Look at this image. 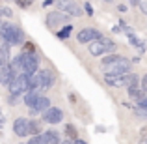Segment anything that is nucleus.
I'll use <instances>...</instances> for the list:
<instances>
[{"instance_id":"obj_1","label":"nucleus","mask_w":147,"mask_h":144,"mask_svg":"<svg viewBox=\"0 0 147 144\" xmlns=\"http://www.w3.org/2000/svg\"><path fill=\"white\" fill-rule=\"evenodd\" d=\"M0 38H2L6 43H9L11 47L15 45H22L26 41V34L21 26L13 25V23H0Z\"/></svg>"},{"instance_id":"obj_2","label":"nucleus","mask_w":147,"mask_h":144,"mask_svg":"<svg viewBox=\"0 0 147 144\" xmlns=\"http://www.w3.org/2000/svg\"><path fill=\"white\" fill-rule=\"evenodd\" d=\"M115 49H117V45L114 43V40L104 38V36L95 40V41H91V43H88V53L91 56H104V54L115 53Z\"/></svg>"},{"instance_id":"obj_3","label":"nucleus","mask_w":147,"mask_h":144,"mask_svg":"<svg viewBox=\"0 0 147 144\" xmlns=\"http://www.w3.org/2000/svg\"><path fill=\"white\" fill-rule=\"evenodd\" d=\"M7 90H9V96H24L26 92L30 90V75L28 73H17L13 79L7 84Z\"/></svg>"},{"instance_id":"obj_4","label":"nucleus","mask_w":147,"mask_h":144,"mask_svg":"<svg viewBox=\"0 0 147 144\" xmlns=\"http://www.w3.org/2000/svg\"><path fill=\"white\" fill-rule=\"evenodd\" d=\"M21 54V73H28V75H32V73H36L37 69H39V54L37 53H19Z\"/></svg>"},{"instance_id":"obj_5","label":"nucleus","mask_w":147,"mask_h":144,"mask_svg":"<svg viewBox=\"0 0 147 144\" xmlns=\"http://www.w3.org/2000/svg\"><path fill=\"white\" fill-rule=\"evenodd\" d=\"M69 21H71V15L63 13V11H60V10L49 11L47 17H45V25H47V28H50V30L61 28L63 25H69Z\"/></svg>"},{"instance_id":"obj_6","label":"nucleus","mask_w":147,"mask_h":144,"mask_svg":"<svg viewBox=\"0 0 147 144\" xmlns=\"http://www.w3.org/2000/svg\"><path fill=\"white\" fill-rule=\"evenodd\" d=\"M54 4L58 6L60 11L71 15V17H82L84 15V8L75 0H54Z\"/></svg>"},{"instance_id":"obj_7","label":"nucleus","mask_w":147,"mask_h":144,"mask_svg":"<svg viewBox=\"0 0 147 144\" xmlns=\"http://www.w3.org/2000/svg\"><path fill=\"white\" fill-rule=\"evenodd\" d=\"M99 38H102V32H100L99 28H93V26H86V28H82L76 34V41L82 43V45H88V43H91V41L99 40Z\"/></svg>"},{"instance_id":"obj_8","label":"nucleus","mask_w":147,"mask_h":144,"mask_svg":"<svg viewBox=\"0 0 147 144\" xmlns=\"http://www.w3.org/2000/svg\"><path fill=\"white\" fill-rule=\"evenodd\" d=\"M37 79H39V88L41 92L45 90H50V88L54 86V83H56V75H54L50 69H37Z\"/></svg>"},{"instance_id":"obj_9","label":"nucleus","mask_w":147,"mask_h":144,"mask_svg":"<svg viewBox=\"0 0 147 144\" xmlns=\"http://www.w3.org/2000/svg\"><path fill=\"white\" fill-rule=\"evenodd\" d=\"M41 116H43V122L45 124L56 126V124H61V120H63V111H61L60 107H52V105H50V107Z\"/></svg>"},{"instance_id":"obj_10","label":"nucleus","mask_w":147,"mask_h":144,"mask_svg":"<svg viewBox=\"0 0 147 144\" xmlns=\"http://www.w3.org/2000/svg\"><path fill=\"white\" fill-rule=\"evenodd\" d=\"M130 60L129 58H123V60L115 62L112 66H106L104 68V73H110V75H125V73H130Z\"/></svg>"},{"instance_id":"obj_11","label":"nucleus","mask_w":147,"mask_h":144,"mask_svg":"<svg viewBox=\"0 0 147 144\" xmlns=\"http://www.w3.org/2000/svg\"><path fill=\"white\" fill-rule=\"evenodd\" d=\"M13 133L17 137H28L30 135V118H24V116H19L13 122Z\"/></svg>"},{"instance_id":"obj_12","label":"nucleus","mask_w":147,"mask_h":144,"mask_svg":"<svg viewBox=\"0 0 147 144\" xmlns=\"http://www.w3.org/2000/svg\"><path fill=\"white\" fill-rule=\"evenodd\" d=\"M49 107H50V97L39 96V97H37V101L28 109V111H30V114H32V116H37V114H43Z\"/></svg>"},{"instance_id":"obj_13","label":"nucleus","mask_w":147,"mask_h":144,"mask_svg":"<svg viewBox=\"0 0 147 144\" xmlns=\"http://www.w3.org/2000/svg\"><path fill=\"white\" fill-rule=\"evenodd\" d=\"M15 75H17V73L11 69L9 64H2V66H0V84H2V86H7L9 81L13 79Z\"/></svg>"},{"instance_id":"obj_14","label":"nucleus","mask_w":147,"mask_h":144,"mask_svg":"<svg viewBox=\"0 0 147 144\" xmlns=\"http://www.w3.org/2000/svg\"><path fill=\"white\" fill-rule=\"evenodd\" d=\"M9 60H11V45L6 43L0 38V62L2 64H9Z\"/></svg>"},{"instance_id":"obj_15","label":"nucleus","mask_w":147,"mask_h":144,"mask_svg":"<svg viewBox=\"0 0 147 144\" xmlns=\"http://www.w3.org/2000/svg\"><path fill=\"white\" fill-rule=\"evenodd\" d=\"M39 96H41V90H28L24 96H22V103H24L26 107L30 109V107H32V105L37 101V97H39Z\"/></svg>"},{"instance_id":"obj_16","label":"nucleus","mask_w":147,"mask_h":144,"mask_svg":"<svg viewBox=\"0 0 147 144\" xmlns=\"http://www.w3.org/2000/svg\"><path fill=\"white\" fill-rule=\"evenodd\" d=\"M123 58L125 56H121V54H117V53H110V54H104L102 56L100 64H102V68H106V66H112V64H115V62L123 60Z\"/></svg>"},{"instance_id":"obj_17","label":"nucleus","mask_w":147,"mask_h":144,"mask_svg":"<svg viewBox=\"0 0 147 144\" xmlns=\"http://www.w3.org/2000/svg\"><path fill=\"white\" fill-rule=\"evenodd\" d=\"M71 34H73V25H71V23H69V25H63L61 28L56 30V38H58V40H69Z\"/></svg>"},{"instance_id":"obj_18","label":"nucleus","mask_w":147,"mask_h":144,"mask_svg":"<svg viewBox=\"0 0 147 144\" xmlns=\"http://www.w3.org/2000/svg\"><path fill=\"white\" fill-rule=\"evenodd\" d=\"M43 137L47 139V144H60V142H61L60 133H58V131H54V129L43 131Z\"/></svg>"},{"instance_id":"obj_19","label":"nucleus","mask_w":147,"mask_h":144,"mask_svg":"<svg viewBox=\"0 0 147 144\" xmlns=\"http://www.w3.org/2000/svg\"><path fill=\"white\" fill-rule=\"evenodd\" d=\"M43 133V122L37 118L30 120V135H41Z\"/></svg>"},{"instance_id":"obj_20","label":"nucleus","mask_w":147,"mask_h":144,"mask_svg":"<svg viewBox=\"0 0 147 144\" xmlns=\"http://www.w3.org/2000/svg\"><path fill=\"white\" fill-rule=\"evenodd\" d=\"M127 90H129V97H130V99H134V101H138L142 96H144V90H142L140 86H129Z\"/></svg>"},{"instance_id":"obj_21","label":"nucleus","mask_w":147,"mask_h":144,"mask_svg":"<svg viewBox=\"0 0 147 144\" xmlns=\"http://www.w3.org/2000/svg\"><path fill=\"white\" fill-rule=\"evenodd\" d=\"M65 137L71 139V141H76L78 139V133H76V127L73 124H65Z\"/></svg>"},{"instance_id":"obj_22","label":"nucleus","mask_w":147,"mask_h":144,"mask_svg":"<svg viewBox=\"0 0 147 144\" xmlns=\"http://www.w3.org/2000/svg\"><path fill=\"white\" fill-rule=\"evenodd\" d=\"M21 47H22L21 49L22 53H37V47H36V43H34V41H24Z\"/></svg>"},{"instance_id":"obj_23","label":"nucleus","mask_w":147,"mask_h":144,"mask_svg":"<svg viewBox=\"0 0 147 144\" xmlns=\"http://www.w3.org/2000/svg\"><path fill=\"white\" fill-rule=\"evenodd\" d=\"M26 144H47V139L43 137V133L41 135H32V139H30Z\"/></svg>"},{"instance_id":"obj_24","label":"nucleus","mask_w":147,"mask_h":144,"mask_svg":"<svg viewBox=\"0 0 147 144\" xmlns=\"http://www.w3.org/2000/svg\"><path fill=\"white\" fill-rule=\"evenodd\" d=\"M15 4H17L21 10H28V8L34 4V0H15Z\"/></svg>"},{"instance_id":"obj_25","label":"nucleus","mask_w":147,"mask_h":144,"mask_svg":"<svg viewBox=\"0 0 147 144\" xmlns=\"http://www.w3.org/2000/svg\"><path fill=\"white\" fill-rule=\"evenodd\" d=\"M0 13H2V17H6V19H11V17H13V10H11V8H7V6H2V8H0Z\"/></svg>"},{"instance_id":"obj_26","label":"nucleus","mask_w":147,"mask_h":144,"mask_svg":"<svg viewBox=\"0 0 147 144\" xmlns=\"http://www.w3.org/2000/svg\"><path fill=\"white\" fill-rule=\"evenodd\" d=\"M134 114H136L138 118H147V109L145 107H136L134 109Z\"/></svg>"},{"instance_id":"obj_27","label":"nucleus","mask_w":147,"mask_h":144,"mask_svg":"<svg viewBox=\"0 0 147 144\" xmlns=\"http://www.w3.org/2000/svg\"><path fill=\"white\" fill-rule=\"evenodd\" d=\"M138 8L144 15H147V0H138Z\"/></svg>"},{"instance_id":"obj_28","label":"nucleus","mask_w":147,"mask_h":144,"mask_svg":"<svg viewBox=\"0 0 147 144\" xmlns=\"http://www.w3.org/2000/svg\"><path fill=\"white\" fill-rule=\"evenodd\" d=\"M84 13H86V15H90V17L93 15V6H91L90 2H86V4H84Z\"/></svg>"},{"instance_id":"obj_29","label":"nucleus","mask_w":147,"mask_h":144,"mask_svg":"<svg viewBox=\"0 0 147 144\" xmlns=\"http://www.w3.org/2000/svg\"><path fill=\"white\" fill-rule=\"evenodd\" d=\"M140 88L144 92H147V73H145L144 77H140Z\"/></svg>"},{"instance_id":"obj_30","label":"nucleus","mask_w":147,"mask_h":144,"mask_svg":"<svg viewBox=\"0 0 147 144\" xmlns=\"http://www.w3.org/2000/svg\"><path fill=\"white\" fill-rule=\"evenodd\" d=\"M43 8H49V6H54V0H43V4H41Z\"/></svg>"},{"instance_id":"obj_31","label":"nucleus","mask_w":147,"mask_h":144,"mask_svg":"<svg viewBox=\"0 0 147 144\" xmlns=\"http://www.w3.org/2000/svg\"><path fill=\"white\" fill-rule=\"evenodd\" d=\"M117 10L121 11V13H125V11H127V6H125V4H119V6H117Z\"/></svg>"},{"instance_id":"obj_32","label":"nucleus","mask_w":147,"mask_h":144,"mask_svg":"<svg viewBox=\"0 0 147 144\" xmlns=\"http://www.w3.org/2000/svg\"><path fill=\"white\" fill-rule=\"evenodd\" d=\"M60 144H75V141H71V139H65V141H61Z\"/></svg>"},{"instance_id":"obj_33","label":"nucleus","mask_w":147,"mask_h":144,"mask_svg":"<svg viewBox=\"0 0 147 144\" xmlns=\"http://www.w3.org/2000/svg\"><path fill=\"white\" fill-rule=\"evenodd\" d=\"M112 32H114V34H119V32H121V26H114V28H112Z\"/></svg>"},{"instance_id":"obj_34","label":"nucleus","mask_w":147,"mask_h":144,"mask_svg":"<svg viewBox=\"0 0 147 144\" xmlns=\"http://www.w3.org/2000/svg\"><path fill=\"white\" fill-rule=\"evenodd\" d=\"M130 2V6H138V0H129Z\"/></svg>"},{"instance_id":"obj_35","label":"nucleus","mask_w":147,"mask_h":144,"mask_svg":"<svg viewBox=\"0 0 147 144\" xmlns=\"http://www.w3.org/2000/svg\"><path fill=\"white\" fill-rule=\"evenodd\" d=\"M0 127H4V116H0Z\"/></svg>"},{"instance_id":"obj_36","label":"nucleus","mask_w":147,"mask_h":144,"mask_svg":"<svg viewBox=\"0 0 147 144\" xmlns=\"http://www.w3.org/2000/svg\"><path fill=\"white\" fill-rule=\"evenodd\" d=\"M0 116H2V109H0Z\"/></svg>"},{"instance_id":"obj_37","label":"nucleus","mask_w":147,"mask_h":144,"mask_svg":"<svg viewBox=\"0 0 147 144\" xmlns=\"http://www.w3.org/2000/svg\"><path fill=\"white\" fill-rule=\"evenodd\" d=\"M104 2H112V0H104Z\"/></svg>"},{"instance_id":"obj_38","label":"nucleus","mask_w":147,"mask_h":144,"mask_svg":"<svg viewBox=\"0 0 147 144\" xmlns=\"http://www.w3.org/2000/svg\"><path fill=\"white\" fill-rule=\"evenodd\" d=\"M0 19H2V13H0ZM0 23H2V21H0Z\"/></svg>"},{"instance_id":"obj_39","label":"nucleus","mask_w":147,"mask_h":144,"mask_svg":"<svg viewBox=\"0 0 147 144\" xmlns=\"http://www.w3.org/2000/svg\"><path fill=\"white\" fill-rule=\"evenodd\" d=\"M0 66H2V62H0Z\"/></svg>"},{"instance_id":"obj_40","label":"nucleus","mask_w":147,"mask_h":144,"mask_svg":"<svg viewBox=\"0 0 147 144\" xmlns=\"http://www.w3.org/2000/svg\"><path fill=\"white\" fill-rule=\"evenodd\" d=\"M21 144H22V142H21Z\"/></svg>"}]
</instances>
